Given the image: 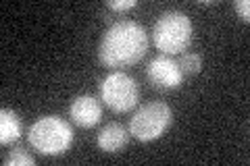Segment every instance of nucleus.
I'll return each instance as SVG.
<instances>
[{
	"label": "nucleus",
	"instance_id": "obj_1",
	"mask_svg": "<svg viewBox=\"0 0 250 166\" xmlns=\"http://www.w3.org/2000/svg\"><path fill=\"white\" fill-rule=\"evenodd\" d=\"M148 50V34L136 21H117L111 25L98 46V58L104 67H131L144 58Z\"/></svg>",
	"mask_w": 250,
	"mask_h": 166
},
{
	"label": "nucleus",
	"instance_id": "obj_2",
	"mask_svg": "<svg viewBox=\"0 0 250 166\" xmlns=\"http://www.w3.org/2000/svg\"><path fill=\"white\" fill-rule=\"evenodd\" d=\"M27 139L44 156H61L73 144V129L59 116H42L29 127Z\"/></svg>",
	"mask_w": 250,
	"mask_h": 166
},
{
	"label": "nucleus",
	"instance_id": "obj_3",
	"mask_svg": "<svg viewBox=\"0 0 250 166\" xmlns=\"http://www.w3.org/2000/svg\"><path fill=\"white\" fill-rule=\"evenodd\" d=\"M192 34H194L192 21L182 11L163 13L152 29L154 44L163 54H182L190 46Z\"/></svg>",
	"mask_w": 250,
	"mask_h": 166
},
{
	"label": "nucleus",
	"instance_id": "obj_4",
	"mask_svg": "<svg viewBox=\"0 0 250 166\" xmlns=\"http://www.w3.org/2000/svg\"><path fill=\"white\" fill-rule=\"evenodd\" d=\"M173 112L165 102H148L129 121V133L138 141H154L169 129Z\"/></svg>",
	"mask_w": 250,
	"mask_h": 166
},
{
	"label": "nucleus",
	"instance_id": "obj_5",
	"mask_svg": "<svg viewBox=\"0 0 250 166\" xmlns=\"http://www.w3.org/2000/svg\"><path fill=\"white\" fill-rule=\"evenodd\" d=\"M100 98L115 112H127L138 104L140 90L129 75L115 71V73L106 75L100 83Z\"/></svg>",
	"mask_w": 250,
	"mask_h": 166
},
{
	"label": "nucleus",
	"instance_id": "obj_6",
	"mask_svg": "<svg viewBox=\"0 0 250 166\" xmlns=\"http://www.w3.org/2000/svg\"><path fill=\"white\" fill-rule=\"evenodd\" d=\"M146 79L156 90H175L182 85L184 73L177 62L169 56H156L146 67Z\"/></svg>",
	"mask_w": 250,
	"mask_h": 166
},
{
	"label": "nucleus",
	"instance_id": "obj_7",
	"mask_svg": "<svg viewBox=\"0 0 250 166\" xmlns=\"http://www.w3.org/2000/svg\"><path fill=\"white\" fill-rule=\"evenodd\" d=\"M69 114H71L73 123L77 127H83V129H90L94 125H98L100 116H103V106L100 102L85 93V96H80L71 102V108H69Z\"/></svg>",
	"mask_w": 250,
	"mask_h": 166
},
{
	"label": "nucleus",
	"instance_id": "obj_8",
	"mask_svg": "<svg viewBox=\"0 0 250 166\" xmlns=\"http://www.w3.org/2000/svg\"><path fill=\"white\" fill-rule=\"evenodd\" d=\"M127 141H129V129H125L119 123L106 125L96 137L98 148L103 149V152H108V154L123 149L125 146H127Z\"/></svg>",
	"mask_w": 250,
	"mask_h": 166
},
{
	"label": "nucleus",
	"instance_id": "obj_9",
	"mask_svg": "<svg viewBox=\"0 0 250 166\" xmlns=\"http://www.w3.org/2000/svg\"><path fill=\"white\" fill-rule=\"evenodd\" d=\"M23 133V125L19 121V116L9 108L0 110V144L11 146L15 144Z\"/></svg>",
	"mask_w": 250,
	"mask_h": 166
},
{
	"label": "nucleus",
	"instance_id": "obj_10",
	"mask_svg": "<svg viewBox=\"0 0 250 166\" xmlns=\"http://www.w3.org/2000/svg\"><path fill=\"white\" fill-rule=\"evenodd\" d=\"M177 65H179V69H182L184 75H198L202 71V58L196 52H182Z\"/></svg>",
	"mask_w": 250,
	"mask_h": 166
},
{
	"label": "nucleus",
	"instance_id": "obj_11",
	"mask_svg": "<svg viewBox=\"0 0 250 166\" xmlns=\"http://www.w3.org/2000/svg\"><path fill=\"white\" fill-rule=\"evenodd\" d=\"M4 164L6 166H31V164H36V160H34V156H29L23 148H15V149H11V154Z\"/></svg>",
	"mask_w": 250,
	"mask_h": 166
},
{
	"label": "nucleus",
	"instance_id": "obj_12",
	"mask_svg": "<svg viewBox=\"0 0 250 166\" xmlns=\"http://www.w3.org/2000/svg\"><path fill=\"white\" fill-rule=\"evenodd\" d=\"M106 6L111 11H129V9H134L136 6V0H121V2H115V0H108L106 2Z\"/></svg>",
	"mask_w": 250,
	"mask_h": 166
},
{
	"label": "nucleus",
	"instance_id": "obj_13",
	"mask_svg": "<svg viewBox=\"0 0 250 166\" xmlns=\"http://www.w3.org/2000/svg\"><path fill=\"white\" fill-rule=\"evenodd\" d=\"M236 11H238L242 21H250V2H248V0H238V2H236Z\"/></svg>",
	"mask_w": 250,
	"mask_h": 166
}]
</instances>
